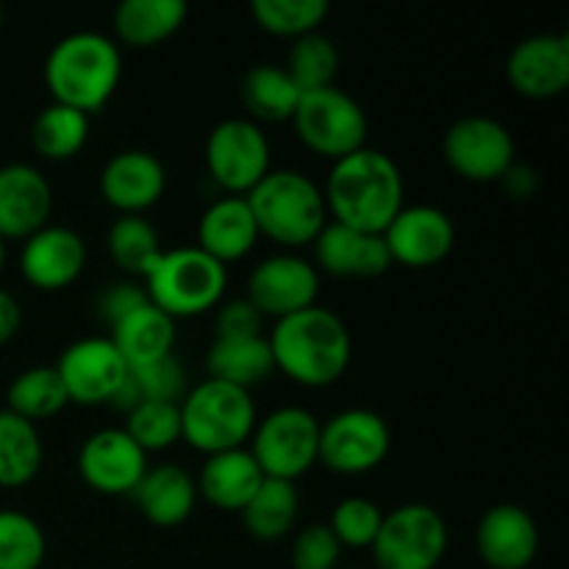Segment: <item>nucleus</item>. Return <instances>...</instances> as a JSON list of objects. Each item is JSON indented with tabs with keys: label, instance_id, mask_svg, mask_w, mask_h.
Masks as SVG:
<instances>
[{
	"label": "nucleus",
	"instance_id": "nucleus-1",
	"mask_svg": "<svg viewBox=\"0 0 569 569\" xmlns=\"http://www.w3.org/2000/svg\"><path fill=\"white\" fill-rule=\"evenodd\" d=\"M326 209L331 222L367 233H383L403 209V176L389 153L361 148L333 161L326 178Z\"/></svg>",
	"mask_w": 569,
	"mask_h": 569
},
{
	"label": "nucleus",
	"instance_id": "nucleus-2",
	"mask_svg": "<svg viewBox=\"0 0 569 569\" xmlns=\"http://www.w3.org/2000/svg\"><path fill=\"white\" fill-rule=\"evenodd\" d=\"M267 342L276 370L309 389L337 383L353 359V339L348 326L342 317L322 306H311L298 315L276 320Z\"/></svg>",
	"mask_w": 569,
	"mask_h": 569
},
{
	"label": "nucleus",
	"instance_id": "nucleus-3",
	"mask_svg": "<svg viewBox=\"0 0 569 569\" xmlns=\"http://www.w3.org/2000/svg\"><path fill=\"white\" fill-rule=\"evenodd\" d=\"M122 78L120 44L98 31L59 39L44 61V83L53 103L94 114L114 98Z\"/></svg>",
	"mask_w": 569,
	"mask_h": 569
},
{
	"label": "nucleus",
	"instance_id": "nucleus-4",
	"mask_svg": "<svg viewBox=\"0 0 569 569\" xmlns=\"http://www.w3.org/2000/svg\"><path fill=\"white\" fill-rule=\"evenodd\" d=\"M250 211L259 226V237L272 239L281 248L315 244L328 226L326 194L320 183L298 170H270L248 194Z\"/></svg>",
	"mask_w": 569,
	"mask_h": 569
},
{
	"label": "nucleus",
	"instance_id": "nucleus-5",
	"mask_svg": "<svg viewBox=\"0 0 569 569\" xmlns=\"http://www.w3.org/2000/svg\"><path fill=\"white\" fill-rule=\"evenodd\" d=\"M144 281H148L144 292L156 309L164 311L170 320H187L220 306L228 287V272L198 244H189V248L164 250Z\"/></svg>",
	"mask_w": 569,
	"mask_h": 569
},
{
	"label": "nucleus",
	"instance_id": "nucleus-6",
	"mask_svg": "<svg viewBox=\"0 0 569 569\" xmlns=\"http://www.w3.org/2000/svg\"><path fill=\"white\" fill-rule=\"evenodd\" d=\"M256 422V403L248 389L217 378H206L181 400V439L206 456L244 448Z\"/></svg>",
	"mask_w": 569,
	"mask_h": 569
},
{
	"label": "nucleus",
	"instance_id": "nucleus-7",
	"mask_svg": "<svg viewBox=\"0 0 569 569\" xmlns=\"http://www.w3.org/2000/svg\"><path fill=\"white\" fill-rule=\"evenodd\" d=\"M295 133L311 153L322 159L339 161L356 150L367 148V122L359 100L337 87L303 92L298 100L292 120Z\"/></svg>",
	"mask_w": 569,
	"mask_h": 569
},
{
	"label": "nucleus",
	"instance_id": "nucleus-8",
	"mask_svg": "<svg viewBox=\"0 0 569 569\" xmlns=\"http://www.w3.org/2000/svg\"><path fill=\"white\" fill-rule=\"evenodd\" d=\"M320 426L322 422L311 411L300 406H283L256 422L248 450L264 478L295 483L317 465Z\"/></svg>",
	"mask_w": 569,
	"mask_h": 569
},
{
	"label": "nucleus",
	"instance_id": "nucleus-9",
	"mask_svg": "<svg viewBox=\"0 0 569 569\" xmlns=\"http://www.w3.org/2000/svg\"><path fill=\"white\" fill-rule=\"evenodd\" d=\"M376 569H437L448 553V526L433 506L406 503L383 515L372 542Z\"/></svg>",
	"mask_w": 569,
	"mask_h": 569
},
{
	"label": "nucleus",
	"instance_id": "nucleus-10",
	"mask_svg": "<svg viewBox=\"0 0 569 569\" xmlns=\"http://www.w3.org/2000/svg\"><path fill=\"white\" fill-rule=\"evenodd\" d=\"M206 170L228 194H244L270 172V142L259 122L231 117L206 139Z\"/></svg>",
	"mask_w": 569,
	"mask_h": 569
},
{
	"label": "nucleus",
	"instance_id": "nucleus-11",
	"mask_svg": "<svg viewBox=\"0 0 569 569\" xmlns=\"http://www.w3.org/2000/svg\"><path fill=\"white\" fill-rule=\"evenodd\" d=\"M392 450V431L387 420L370 409H345L320 426L317 461L337 476L372 472Z\"/></svg>",
	"mask_w": 569,
	"mask_h": 569
},
{
	"label": "nucleus",
	"instance_id": "nucleus-12",
	"mask_svg": "<svg viewBox=\"0 0 569 569\" xmlns=\"http://www.w3.org/2000/svg\"><path fill=\"white\" fill-rule=\"evenodd\" d=\"M442 150L450 170L472 183L500 181L517 156L509 128L481 114L456 120L445 133Z\"/></svg>",
	"mask_w": 569,
	"mask_h": 569
},
{
	"label": "nucleus",
	"instance_id": "nucleus-13",
	"mask_svg": "<svg viewBox=\"0 0 569 569\" xmlns=\"http://www.w3.org/2000/svg\"><path fill=\"white\" fill-rule=\"evenodd\" d=\"M320 272L309 259L295 253H276L259 261L248 278V300L261 317L283 320L317 306Z\"/></svg>",
	"mask_w": 569,
	"mask_h": 569
},
{
	"label": "nucleus",
	"instance_id": "nucleus-14",
	"mask_svg": "<svg viewBox=\"0 0 569 569\" xmlns=\"http://www.w3.org/2000/svg\"><path fill=\"white\" fill-rule=\"evenodd\" d=\"M70 403L103 406L114 400L128 378V365L111 339L89 337L72 342L56 365Z\"/></svg>",
	"mask_w": 569,
	"mask_h": 569
},
{
	"label": "nucleus",
	"instance_id": "nucleus-15",
	"mask_svg": "<svg viewBox=\"0 0 569 569\" xmlns=\"http://www.w3.org/2000/svg\"><path fill=\"white\" fill-rule=\"evenodd\" d=\"M381 237L392 264L426 270L448 259L456 244V226L437 206L415 203L403 206Z\"/></svg>",
	"mask_w": 569,
	"mask_h": 569
},
{
	"label": "nucleus",
	"instance_id": "nucleus-16",
	"mask_svg": "<svg viewBox=\"0 0 569 569\" xmlns=\"http://www.w3.org/2000/svg\"><path fill=\"white\" fill-rule=\"evenodd\" d=\"M78 472L89 489L109 498L131 495L148 472V453L122 428H103L81 445Z\"/></svg>",
	"mask_w": 569,
	"mask_h": 569
},
{
	"label": "nucleus",
	"instance_id": "nucleus-17",
	"mask_svg": "<svg viewBox=\"0 0 569 569\" xmlns=\"http://www.w3.org/2000/svg\"><path fill=\"white\" fill-rule=\"evenodd\" d=\"M87 267V242L67 226H44L20 250L22 278L33 289L59 292L76 283Z\"/></svg>",
	"mask_w": 569,
	"mask_h": 569
},
{
	"label": "nucleus",
	"instance_id": "nucleus-18",
	"mask_svg": "<svg viewBox=\"0 0 569 569\" xmlns=\"http://www.w3.org/2000/svg\"><path fill=\"white\" fill-rule=\"evenodd\" d=\"M506 76L522 98H559L569 87V39L565 33H537L522 39L511 50Z\"/></svg>",
	"mask_w": 569,
	"mask_h": 569
},
{
	"label": "nucleus",
	"instance_id": "nucleus-19",
	"mask_svg": "<svg viewBox=\"0 0 569 569\" xmlns=\"http://www.w3.org/2000/svg\"><path fill=\"white\" fill-rule=\"evenodd\" d=\"M478 559L489 569H528L539 553V528L531 511L498 503L478 520Z\"/></svg>",
	"mask_w": 569,
	"mask_h": 569
},
{
	"label": "nucleus",
	"instance_id": "nucleus-20",
	"mask_svg": "<svg viewBox=\"0 0 569 569\" xmlns=\"http://www.w3.org/2000/svg\"><path fill=\"white\" fill-rule=\"evenodd\" d=\"M167 170L148 150H120L100 170V192L120 214H144L161 200Z\"/></svg>",
	"mask_w": 569,
	"mask_h": 569
},
{
	"label": "nucleus",
	"instance_id": "nucleus-21",
	"mask_svg": "<svg viewBox=\"0 0 569 569\" xmlns=\"http://www.w3.org/2000/svg\"><path fill=\"white\" fill-rule=\"evenodd\" d=\"M53 189L31 164L0 167V239H22L48 226Z\"/></svg>",
	"mask_w": 569,
	"mask_h": 569
},
{
	"label": "nucleus",
	"instance_id": "nucleus-22",
	"mask_svg": "<svg viewBox=\"0 0 569 569\" xmlns=\"http://www.w3.org/2000/svg\"><path fill=\"white\" fill-rule=\"evenodd\" d=\"M315 259L322 272L337 278H378L392 267L381 233L356 231L331 220L315 239Z\"/></svg>",
	"mask_w": 569,
	"mask_h": 569
},
{
	"label": "nucleus",
	"instance_id": "nucleus-23",
	"mask_svg": "<svg viewBox=\"0 0 569 569\" xmlns=\"http://www.w3.org/2000/svg\"><path fill=\"white\" fill-rule=\"evenodd\" d=\"M259 242V226L248 200L226 194L203 211L198 222V248L222 267L244 259Z\"/></svg>",
	"mask_w": 569,
	"mask_h": 569
},
{
	"label": "nucleus",
	"instance_id": "nucleus-24",
	"mask_svg": "<svg viewBox=\"0 0 569 569\" xmlns=\"http://www.w3.org/2000/svg\"><path fill=\"white\" fill-rule=\"evenodd\" d=\"M131 498L137 500L144 520L159 528H176L192 517L198 483L181 465H156L144 472Z\"/></svg>",
	"mask_w": 569,
	"mask_h": 569
},
{
	"label": "nucleus",
	"instance_id": "nucleus-25",
	"mask_svg": "<svg viewBox=\"0 0 569 569\" xmlns=\"http://www.w3.org/2000/svg\"><path fill=\"white\" fill-rule=\"evenodd\" d=\"M261 481H264V472L259 470L248 448L206 456L203 470L194 478L198 495H203L206 503L220 511H242Z\"/></svg>",
	"mask_w": 569,
	"mask_h": 569
},
{
	"label": "nucleus",
	"instance_id": "nucleus-26",
	"mask_svg": "<svg viewBox=\"0 0 569 569\" xmlns=\"http://www.w3.org/2000/svg\"><path fill=\"white\" fill-rule=\"evenodd\" d=\"M109 339L128 365V370H137V367L153 365V361L164 359V356H172V348H176V320H170L164 311L156 309L148 300L137 311L114 322Z\"/></svg>",
	"mask_w": 569,
	"mask_h": 569
},
{
	"label": "nucleus",
	"instance_id": "nucleus-27",
	"mask_svg": "<svg viewBox=\"0 0 569 569\" xmlns=\"http://www.w3.org/2000/svg\"><path fill=\"white\" fill-rule=\"evenodd\" d=\"M183 0H126L114 9L117 39L128 48H156L167 42L187 20Z\"/></svg>",
	"mask_w": 569,
	"mask_h": 569
},
{
	"label": "nucleus",
	"instance_id": "nucleus-28",
	"mask_svg": "<svg viewBox=\"0 0 569 569\" xmlns=\"http://www.w3.org/2000/svg\"><path fill=\"white\" fill-rule=\"evenodd\" d=\"M206 367H209V378L233 383L248 392L276 372L267 337L214 339L206 356Z\"/></svg>",
	"mask_w": 569,
	"mask_h": 569
},
{
	"label": "nucleus",
	"instance_id": "nucleus-29",
	"mask_svg": "<svg viewBox=\"0 0 569 569\" xmlns=\"http://www.w3.org/2000/svg\"><path fill=\"white\" fill-rule=\"evenodd\" d=\"M300 511V495L292 481L264 478L239 515H242L244 531L259 542H278L295 528Z\"/></svg>",
	"mask_w": 569,
	"mask_h": 569
},
{
	"label": "nucleus",
	"instance_id": "nucleus-30",
	"mask_svg": "<svg viewBox=\"0 0 569 569\" xmlns=\"http://www.w3.org/2000/svg\"><path fill=\"white\" fill-rule=\"evenodd\" d=\"M42 467V437L37 426L14 411L0 409V487L17 489L31 483Z\"/></svg>",
	"mask_w": 569,
	"mask_h": 569
},
{
	"label": "nucleus",
	"instance_id": "nucleus-31",
	"mask_svg": "<svg viewBox=\"0 0 569 569\" xmlns=\"http://www.w3.org/2000/svg\"><path fill=\"white\" fill-rule=\"evenodd\" d=\"M300 89L278 64H256L242 81V103L261 122H289L298 109Z\"/></svg>",
	"mask_w": 569,
	"mask_h": 569
},
{
	"label": "nucleus",
	"instance_id": "nucleus-32",
	"mask_svg": "<svg viewBox=\"0 0 569 569\" xmlns=\"http://www.w3.org/2000/svg\"><path fill=\"white\" fill-rule=\"evenodd\" d=\"M6 400H9V411H14L22 420L33 422V426L39 420H50V417H56L59 411H64L70 406V398H67V389L61 383L56 367H31V370H22L11 381Z\"/></svg>",
	"mask_w": 569,
	"mask_h": 569
},
{
	"label": "nucleus",
	"instance_id": "nucleus-33",
	"mask_svg": "<svg viewBox=\"0 0 569 569\" xmlns=\"http://www.w3.org/2000/svg\"><path fill=\"white\" fill-rule=\"evenodd\" d=\"M89 139V117L70 106L50 103L39 111L31 128V142L39 156L50 161H67L81 153Z\"/></svg>",
	"mask_w": 569,
	"mask_h": 569
},
{
	"label": "nucleus",
	"instance_id": "nucleus-34",
	"mask_svg": "<svg viewBox=\"0 0 569 569\" xmlns=\"http://www.w3.org/2000/svg\"><path fill=\"white\" fill-rule=\"evenodd\" d=\"M109 253L122 272L144 278L164 248L153 222L144 220V214H120L109 231Z\"/></svg>",
	"mask_w": 569,
	"mask_h": 569
},
{
	"label": "nucleus",
	"instance_id": "nucleus-35",
	"mask_svg": "<svg viewBox=\"0 0 569 569\" xmlns=\"http://www.w3.org/2000/svg\"><path fill=\"white\" fill-rule=\"evenodd\" d=\"M287 76L292 78L300 92H317V89L333 87V78L339 70V50L326 33L315 31L295 39L289 48Z\"/></svg>",
	"mask_w": 569,
	"mask_h": 569
},
{
	"label": "nucleus",
	"instance_id": "nucleus-36",
	"mask_svg": "<svg viewBox=\"0 0 569 569\" xmlns=\"http://www.w3.org/2000/svg\"><path fill=\"white\" fill-rule=\"evenodd\" d=\"M331 6L326 0H253L250 14L261 31L272 37L300 39L306 33L320 31Z\"/></svg>",
	"mask_w": 569,
	"mask_h": 569
},
{
	"label": "nucleus",
	"instance_id": "nucleus-37",
	"mask_svg": "<svg viewBox=\"0 0 569 569\" xmlns=\"http://www.w3.org/2000/svg\"><path fill=\"white\" fill-rule=\"evenodd\" d=\"M122 431L144 450L159 453L172 448L181 439V403L167 400H139L131 411Z\"/></svg>",
	"mask_w": 569,
	"mask_h": 569
},
{
	"label": "nucleus",
	"instance_id": "nucleus-38",
	"mask_svg": "<svg viewBox=\"0 0 569 569\" xmlns=\"http://www.w3.org/2000/svg\"><path fill=\"white\" fill-rule=\"evenodd\" d=\"M44 553L42 526L26 511L0 509V569H39Z\"/></svg>",
	"mask_w": 569,
	"mask_h": 569
},
{
	"label": "nucleus",
	"instance_id": "nucleus-39",
	"mask_svg": "<svg viewBox=\"0 0 569 569\" xmlns=\"http://www.w3.org/2000/svg\"><path fill=\"white\" fill-rule=\"evenodd\" d=\"M383 522V511L378 509V503L367 498H345L342 503L333 509L331 522V533L337 537V542L342 548L350 550H365L372 548L378 537V528Z\"/></svg>",
	"mask_w": 569,
	"mask_h": 569
},
{
	"label": "nucleus",
	"instance_id": "nucleus-40",
	"mask_svg": "<svg viewBox=\"0 0 569 569\" xmlns=\"http://www.w3.org/2000/svg\"><path fill=\"white\" fill-rule=\"evenodd\" d=\"M131 383L137 387L142 400H167V403H181L187 389V372H183L181 361L176 356H164V359L153 361V365L137 367L128 370Z\"/></svg>",
	"mask_w": 569,
	"mask_h": 569
},
{
	"label": "nucleus",
	"instance_id": "nucleus-41",
	"mask_svg": "<svg viewBox=\"0 0 569 569\" xmlns=\"http://www.w3.org/2000/svg\"><path fill=\"white\" fill-rule=\"evenodd\" d=\"M339 556L342 545L322 522L306 526L292 542V569H333L339 565Z\"/></svg>",
	"mask_w": 569,
	"mask_h": 569
},
{
	"label": "nucleus",
	"instance_id": "nucleus-42",
	"mask_svg": "<svg viewBox=\"0 0 569 569\" xmlns=\"http://www.w3.org/2000/svg\"><path fill=\"white\" fill-rule=\"evenodd\" d=\"M261 326H264V317L259 315V309H256L248 298L228 300V303H222L220 309H217V339L261 337Z\"/></svg>",
	"mask_w": 569,
	"mask_h": 569
},
{
	"label": "nucleus",
	"instance_id": "nucleus-43",
	"mask_svg": "<svg viewBox=\"0 0 569 569\" xmlns=\"http://www.w3.org/2000/svg\"><path fill=\"white\" fill-rule=\"evenodd\" d=\"M148 303V292L144 287H139L137 281H120L111 283L103 295H100V317H103L109 326L120 322L122 317H128L131 311H137L139 306Z\"/></svg>",
	"mask_w": 569,
	"mask_h": 569
},
{
	"label": "nucleus",
	"instance_id": "nucleus-44",
	"mask_svg": "<svg viewBox=\"0 0 569 569\" xmlns=\"http://www.w3.org/2000/svg\"><path fill=\"white\" fill-rule=\"evenodd\" d=\"M500 181H503L506 192L517 200H528L537 192V172L526 164H517V161L506 170V176Z\"/></svg>",
	"mask_w": 569,
	"mask_h": 569
},
{
	"label": "nucleus",
	"instance_id": "nucleus-45",
	"mask_svg": "<svg viewBox=\"0 0 569 569\" xmlns=\"http://www.w3.org/2000/svg\"><path fill=\"white\" fill-rule=\"evenodd\" d=\"M20 322H22L20 303H17L14 295L6 292V289H0V348H3V345H9L11 339L17 337V331H20Z\"/></svg>",
	"mask_w": 569,
	"mask_h": 569
},
{
	"label": "nucleus",
	"instance_id": "nucleus-46",
	"mask_svg": "<svg viewBox=\"0 0 569 569\" xmlns=\"http://www.w3.org/2000/svg\"><path fill=\"white\" fill-rule=\"evenodd\" d=\"M3 267H6V242L0 239V272H3Z\"/></svg>",
	"mask_w": 569,
	"mask_h": 569
},
{
	"label": "nucleus",
	"instance_id": "nucleus-47",
	"mask_svg": "<svg viewBox=\"0 0 569 569\" xmlns=\"http://www.w3.org/2000/svg\"><path fill=\"white\" fill-rule=\"evenodd\" d=\"M0 26H3V9H0Z\"/></svg>",
	"mask_w": 569,
	"mask_h": 569
}]
</instances>
